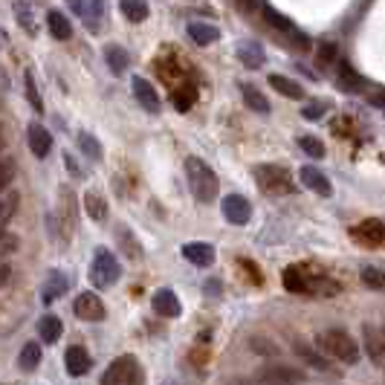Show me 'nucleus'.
<instances>
[{
    "instance_id": "1",
    "label": "nucleus",
    "mask_w": 385,
    "mask_h": 385,
    "mask_svg": "<svg viewBox=\"0 0 385 385\" xmlns=\"http://www.w3.org/2000/svg\"><path fill=\"white\" fill-rule=\"evenodd\" d=\"M185 180H188V188L200 203H212L220 191V183H217V174L203 163L200 156H188L185 159Z\"/></svg>"
},
{
    "instance_id": "2",
    "label": "nucleus",
    "mask_w": 385,
    "mask_h": 385,
    "mask_svg": "<svg viewBox=\"0 0 385 385\" xmlns=\"http://www.w3.org/2000/svg\"><path fill=\"white\" fill-rule=\"evenodd\" d=\"M316 345L322 347L328 357H333V360H339V362L354 365V362L360 360V342H357L354 336H350V333L339 331V328L318 333V336H316Z\"/></svg>"
},
{
    "instance_id": "3",
    "label": "nucleus",
    "mask_w": 385,
    "mask_h": 385,
    "mask_svg": "<svg viewBox=\"0 0 385 385\" xmlns=\"http://www.w3.org/2000/svg\"><path fill=\"white\" fill-rule=\"evenodd\" d=\"M255 180H258V188L264 195H293V177L281 166H258Z\"/></svg>"
},
{
    "instance_id": "4",
    "label": "nucleus",
    "mask_w": 385,
    "mask_h": 385,
    "mask_svg": "<svg viewBox=\"0 0 385 385\" xmlns=\"http://www.w3.org/2000/svg\"><path fill=\"white\" fill-rule=\"evenodd\" d=\"M119 275H122V267H119L113 252H99V255H96V261L90 267V278H93L96 287H113L119 281Z\"/></svg>"
},
{
    "instance_id": "5",
    "label": "nucleus",
    "mask_w": 385,
    "mask_h": 385,
    "mask_svg": "<svg viewBox=\"0 0 385 385\" xmlns=\"http://www.w3.org/2000/svg\"><path fill=\"white\" fill-rule=\"evenodd\" d=\"M142 379V371H139V362L134 357H119L105 374H102V382L105 385H131V382H139Z\"/></svg>"
},
{
    "instance_id": "6",
    "label": "nucleus",
    "mask_w": 385,
    "mask_h": 385,
    "mask_svg": "<svg viewBox=\"0 0 385 385\" xmlns=\"http://www.w3.org/2000/svg\"><path fill=\"white\" fill-rule=\"evenodd\" d=\"M76 316L81 318V322H102L105 318V301L96 296V293H81L73 304Z\"/></svg>"
},
{
    "instance_id": "7",
    "label": "nucleus",
    "mask_w": 385,
    "mask_h": 385,
    "mask_svg": "<svg viewBox=\"0 0 385 385\" xmlns=\"http://www.w3.org/2000/svg\"><path fill=\"white\" fill-rule=\"evenodd\" d=\"M67 4L81 21H87L90 29H99V21L105 18V0H67Z\"/></svg>"
},
{
    "instance_id": "8",
    "label": "nucleus",
    "mask_w": 385,
    "mask_h": 385,
    "mask_svg": "<svg viewBox=\"0 0 385 385\" xmlns=\"http://www.w3.org/2000/svg\"><path fill=\"white\" fill-rule=\"evenodd\" d=\"M252 214V206L246 197L241 195H229V197H223V217H226L229 223H235V226H243V223L249 220Z\"/></svg>"
},
{
    "instance_id": "9",
    "label": "nucleus",
    "mask_w": 385,
    "mask_h": 385,
    "mask_svg": "<svg viewBox=\"0 0 385 385\" xmlns=\"http://www.w3.org/2000/svg\"><path fill=\"white\" fill-rule=\"evenodd\" d=\"M299 180L304 183V188H310V191H316L318 197H331L333 195V185H331V180L318 171V168H313V166H304L301 171H299Z\"/></svg>"
},
{
    "instance_id": "10",
    "label": "nucleus",
    "mask_w": 385,
    "mask_h": 385,
    "mask_svg": "<svg viewBox=\"0 0 385 385\" xmlns=\"http://www.w3.org/2000/svg\"><path fill=\"white\" fill-rule=\"evenodd\" d=\"M26 142H29V151L35 154L38 159H44L50 151H52V137L47 127H41L38 122H32L29 125V131H26Z\"/></svg>"
},
{
    "instance_id": "11",
    "label": "nucleus",
    "mask_w": 385,
    "mask_h": 385,
    "mask_svg": "<svg viewBox=\"0 0 385 385\" xmlns=\"http://www.w3.org/2000/svg\"><path fill=\"white\" fill-rule=\"evenodd\" d=\"M154 310L159 313V316H163V318H177L180 316V299H177V293L174 290H168V287H163V290H156L154 293Z\"/></svg>"
},
{
    "instance_id": "12",
    "label": "nucleus",
    "mask_w": 385,
    "mask_h": 385,
    "mask_svg": "<svg viewBox=\"0 0 385 385\" xmlns=\"http://www.w3.org/2000/svg\"><path fill=\"white\" fill-rule=\"evenodd\" d=\"M134 96H137V102H139L148 113H156V110H159V96H156V90H154V84H151L148 79H142V76L134 79Z\"/></svg>"
},
{
    "instance_id": "13",
    "label": "nucleus",
    "mask_w": 385,
    "mask_h": 385,
    "mask_svg": "<svg viewBox=\"0 0 385 385\" xmlns=\"http://www.w3.org/2000/svg\"><path fill=\"white\" fill-rule=\"evenodd\" d=\"M64 362H67V371L73 374V377H81V374H87L90 371V354L81 347V345H70L67 347V354H64Z\"/></svg>"
},
{
    "instance_id": "14",
    "label": "nucleus",
    "mask_w": 385,
    "mask_h": 385,
    "mask_svg": "<svg viewBox=\"0 0 385 385\" xmlns=\"http://www.w3.org/2000/svg\"><path fill=\"white\" fill-rule=\"evenodd\" d=\"M183 255L191 261V264H197V267H212L214 264V246L212 243H185L183 246Z\"/></svg>"
},
{
    "instance_id": "15",
    "label": "nucleus",
    "mask_w": 385,
    "mask_h": 385,
    "mask_svg": "<svg viewBox=\"0 0 385 385\" xmlns=\"http://www.w3.org/2000/svg\"><path fill=\"white\" fill-rule=\"evenodd\" d=\"M261 382H304V374L296 368H287V365H270L258 374Z\"/></svg>"
},
{
    "instance_id": "16",
    "label": "nucleus",
    "mask_w": 385,
    "mask_h": 385,
    "mask_svg": "<svg viewBox=\"0 0 385 385\" xmlns=\"http://www.w3.org/2000/svg\"><path fill=\"white\" fill-rule=\"evenodd\" d=\"M241 96H243V102H246V108L249 110H255V113H261V116H267L272 108H270V99L267 96L255 87V84H241Z\"/></svg>"
},
{
    "instance_id": "17",
    "label": "nucleus",
    "mask_w": 385,
    "mask_h": 385,
    "mask_svg": "<svg viewBox=\"0 0 385 385\" xmlns=\"http://www.w3.org/2000/svg\"><path fill=\"white\" fill-rule=\"evenodd\" d=\"M365 350L377 365H385V333L377 328H365Z\"/></svg>"
},
{
    "instance_id": "18",
    "label": "nucleus",
    "mask_w": 385,
    "mask_h": 385,
    "mask_svg": "<svg viewBox=\"0 0 385 385\" xmlns=\"http://www.w3.org/2000/svg\"><path fill=\"white\" fill-rule=\"evenodd\" d=\"M188 38L200 44V47H209L220 38V29L212 26V23H203V21H195V23H188Z\"/></svg>"
},
{
    "instance_id": "19",
    "label": "nucleus",
    "mask_w": 385,
    "mask_h": 385,
    "mask_svg": "<svg viewBox=\"0 0 385 385\" xmlns=\"http://www.w3.org/2000/svg\"><path fill=\"white\" fill-rule=\"evenodd\" d=\"M336 81H339V87L347 90V93L362 90V76H360L354 67H350V64H345V61H336Z\"/></svg>"
},
{
    "instance_id": "20",
    "label": "nucleus",
    "mask_w": 385,
    "mask_h": 385,
    "mask_svg": "<svg viewBox=\"0 0 385 385\" xmlns=\"http://www.w3.org/2000/svg\"><path fill=\"white\" fill-rule=\"evenodd\" d=\"M238 58L246 64L249 70H258L264 64V47L255 44V41H241L238 44Z\"/></svg>"
},
{
    "instance_id": "21",
    "label": "nucleus",
    "mask_w": 385,
    "mask_h": 385,
    "mask_svg": "<svg viewBox=\"0 0 385 385\" xmlns=\"http://www.w3.org/2000/svg\"><path fill=\"white\" fill-rule=\"evenodd\" d=\"M105 61L113 76H122L127 70V64H131V55H127V50H122L119 44H108L105 47Z\"/></svg>"
},
{
    "instance_id": "22",
    "label": "nucleus",
    "mask_w": 385,
    "mask_h": 385,
    "mask_svg": "<svg viewBox=\"0 0 385 385\" xmlns=\"http://www.w3.org/2000/svg\"><path fill=\"white\" fill-rule=\"evenodd\" d=\"M47 23H50L52 38H58V41H70V38H73V23L64 18L58 9H52V12L47 15Z\"/></svg>"
},
{
    "instance_id": "23",
    "label": "nucleus",
    "mask_w": 385,
    "mask_h": 385,
    "mask_svg": "<svg viewBox=\"0 0 385 385\" xmlns=\"http://www.w3.org/2000/svg\"><path fill=\"white\" fill-rule=\"evenodd\" d=\"M264 18H267V23H272L275 29L287 32V35H296V38H299V47H307V38L301 35V32H296V26H293L290 21H287V18L281 15V12H275L272 6H267V9H264Z\"/></svg>"
},
{
    "instance_id": "24",
    "label": "nucleus",
    "mask_w": 385,
    "mask_h": 385,
    "mask_svg": "<svg viewBox=\"0 0 385 385\" xmlns=\"http://www.w3.org/2000/svg\"><path fill=\"white\" fill-rule=\"evenodd\" d=\"M81 203H84V212L90 214V220H96V223L108 220V203H105L102 195H96V191H87Z\"/></svg>"
},
{
    "instance_id": "25",
    "label": "nucleus",
    "mask_w": 385,
    "mask_h": 385,
    "mask_svg": "<svg viewBox=\"0 0 385 385\" xmlns=\"http://www.w3.org/2000/svg\"><path fill=\"white\" fill-rule=\"evenodd\" d=\"M61 333H64V325H61V318L58 316H44L41 322H38V336H41V342H58L61 339Z\"/></svg>"
},
{
    "instance_id": "26",
    "label": "nucleus",
    "mask_w": 385,
    "mask_h": 385,
    "mask_svg": "<svg viewBox=\"0 0 385 385\" xmlns=\"http://www.w3.org/2000/svg\"><path fill=\"white\" fill-rule=\"evenodd\" d=\"M119 9L131 23H142L148 18V0H119Z\"/></svg>"
},
{
    "instance_id": "27",
    "label": "nucleus",
    "mask_w": 385,
    "mask_h": 385,
    "mask_svg": "<svg viewBox=\"0 0 385 385\" xmlns=\"http://www.w3.org/2000/svg\"><path fill=\"white\" fill-rule=\"evenodd\" d=\"M18 365H21V371H35L41 365V345L26 342L23 350H21V357H18Z\"/></svg>"
},
{
    "instance_id": "28",
    "label": "nucleus",
    "mask_w": 385,
    "mask_h": 385,
    "mask_svg": "<svg viewBox=\"0 0 385 385\" xmlns=\"http://www.w3.org/2000/svg\"><path fill=\"white\" fill-rule=\"evenodd\" d=\"M354 235L362 238L365 243H379V241H385V226L379 220H365V223H360V229Z\"/></svg>"
},
{
    "instance_id": "29",
    "label": "nucleus",
    "mask_w": 385,
    "mask_h": 385,
    "mask_svg": "<svg viewBox=\"0 0 385 385\" xmlns=\"http://www.w3.org/2000/svg\"><path fill=\"white\" fill-rule=\"evenodd\" d=\"M70 290V281L67 275H61V272H52L50 281L44 284V301H55L61 293H67Z\"/></svg>"
},
{
    "instance_id": "30",
    "label": "nucleus",
    "mask_w": 385,
    "mask_h": 385,
    "mask_svg": "<svg viewBox=\"0 0 385 385\" xmlns=\"http://www.w3.org/2000/svg\"><path fill=\"white\" fill-rule=\"evenodd\" d=\"M270 84H272L281 96H287V99H304V90H301L293 79H287V76H270Z\"/></svg>"
},
{
    "instance_id": "31",
    "label": "nucleus",
    "mask_w": 385,
    "mask_h": 385,
    "mask_svg": "<svg viewBox=\"0 0 385 385\" xmlns=\"http://www.w3.org/2000/svg\"><path fill=\"white\" fill-rule=\"evenodd\" d=\"M316 61H318V67H331V64L339 61V50L333 41H325V44H318L316 50Z\"/></svg>"
},
{
    "instance_id": "32",
    "label": "nucleus",
    "mask_w": 385,
    "mask_h": 385,
    "mask_svg": "<svg viewBox=\"0 0 385 385\" xmlns=\"http://www.w3.org/2000/svg\"><path fill=\"white\" fill-rule=\"evenodd\" d=\"M15 209H18V195H15V191H9V195L0 191V226L9 223V217L15 214Z\"/></svg>"
},
{
    "instance_id": "33",
    "label": "nucleus",
    "mask_w": 385,
    "mask_h": 385,
    "mask_svg": "<svg viewBox=\"0 0 385 385\" xmlns=\"http://www.w3.org/2000/svg\"><path fill=\"white\" fill-rule=\"evenodd\" d=\"M79 148L90 159H102V145H99V139H96L93 134H79Z\"/></svg>"
},
{
    "instance_id": "34",
    "label": "nucleus",
    "mask_w": 385,
    "mask_h": 385,
    "mask_svg": "<svg viewBox=\"0 0 385 385\" xmlns=\"http://www.w3.org/2000/svg\"><path fill=\"white\" fill-rule=\"evenodd\" d=\"M284 287H287V290H296V293H307V290H310V284H307V281L301 278V272L293 270V267L284 272Z\"/></svg>"
},
{
    "instance_id": "35",
    "label": "nucleus",
    "mask_w": 385,
    "mask_h": 385,
    "mask_svg": "<svg viewBox=\"0 0 385 385\" xmlns=\"http://www.w3.org/2000/svg\"><path fill=\"white\" fill-rule=\"evenodd\" d=\"M299 145H301V151H304V154H310V156H316V159H322V156H325V142H322V139H316V137H301V139H299Z\"/></svg>"
},
{
    "instance_id": "36",
    "label": "nucleus",
    "mask_w": 385,
    "mask_h": 385,
    "mask_svg": "<svg viewBox=\"0 0 385 385\" xmlns=\"http://www.w3.org/2000/svg\"><path fill=\"white\" fill-rule=\"evenodd\" d=\"M23 81H26V99L32 102V108L44 110V102H41V96H38V87H35V79H32V73H26Z\"/></svg>"
},
{
    "instance_id": "37",
    "label": "nucleus",
    "mask_w": 385,
    "mask_h": 385,
    "mask_svg": "<svg viewBox=\"0 0 385 385\" xmlns=\"http://www.w3.org/2000/svg\"><path fill=\"white\" fill-rule=\"evenodd\" d=\"M15 15H18V23H21L26 32H35V23H32V12H29V6L23 4V0H18V4H15Z\"/></svg>"
},
{
    "instance_id": "38",
    "label": "nucleus",
    "mask_w": 385,
    "mask_h": 385,
    "mask_svg": "<svg viewBox=\"0 0 385 385\" xmlns=\"http://www.w3.org/2000/svg\"><path fill=\"white\" fill-rule=\"evenodd\" d=\"M12 177H15V166L9 163V159H0V191H6Z\"/></svg>"
},
{
    "instance_id": "39",
    "label": "nucleus",
    "mask_w": 385,
    "mask_h": 385,
    "mask_svg": "<svg viewBox=\"0 0 385 385\" xmlns=\"http://www.w3.org/2000/svg\"><path fill=\"white\" fill-rule=\"evenodd\" d=\"M362 281H365L368 287H385V272L368 267V270H362Z\"/></svg>"
},
{
    "instance_id": "40",
    "label": "nucleus",
    "mask_w": 385,
    "mask_h": 385,
    "mask_svg": "<svg viewBox=\"0 0 385 385\" xmlns=\"http://www.w3.org/2000/svg\"><path fill=\"white\" fill-rule=\"evenodd\" d=\"M191 99H195V90H191V87H188V90H177V93H174V108H177V110H185V108L191 105Z\"/></svg>"
},
{
    "instance_id": "41",
    "label": "nucleus",
    "mask_w": 385,
    "mask_h": 385,
    "mask_svg": "<svg viewBox=\"0 0 385 385\" xmlns=\"http://www.w3.org/2000/svg\"><path fill=\"white\" fill-rule=\"evenodd\" d=\"M325 108H328L325 102H318V105H307V108L301 110V116H304V119H310V122H313V119H322V116H325Z\"/></svg>"
},
{
    "instance_id": "42",
    "label": "nucleus",
    "mask_w": 385,
    "mask_h": 385,
    "mask_svg": "<svg viewBox=\"0 0 385 385\" xmlns=\"http://www.w3.org/2000/svg\"><path fill=\"white\" fill-rule=\"evenodd\" d=\"M299 354H301V357H304V360L310 362V365H316V368H322V371H328V368H331V365H328V362H325L322 357H316L313 350H307V347H299Z\"/></svg>"
},
{
    "instance_id": "43",
    "label": "nucleus",
    "mask_w": 385,
    "mask_h": 385,
    "mask_svg": "<svg viewBox=\"0 0 385 385\" xmlns=\"http://www.w3.org/2000/svg\"><path fill=\"white\" fill-rule=\"evenodd\" d=\"M15 249H18V238L0 232V255H9V252H15Z\"/></svg>"
},
{
    "instance_id": "44",
    "label": "nucleus",
    "mask_w": 385,
    "mask_h": 385,
    "mask_svg": "<svg viewBox=\"0 0 385 385\" xmlns=\"http://www.w3.org/2000/svg\"><path fill=\"white\" fill-rule=\"evenodd\" d=\"M252 347H255V350H261V354H278V347H275V345H261V339H255V342H252Z\"/></svg>"
},
{
    "instance_id": "45",
    "label": "nucleus",
    "mask_w": 385,
    "mask_h": 385,
    "mask_svg": "<svg viewBox=\"0 0 385 385\" xmlns=\"http://www.w3.org/2000/svg\"><path fill=\"white\" fill-rule=\"evenodd\" d=\"M235 4H238L241 12H252L255 9V0H235Z\"/></svg>"
},
{
    "instance_id": "46",
    "label": "nucleus",
    "mask_w": 385,
    "mask_h": 385,
    "mask_svg": "<svg viewBox=\"0 0 385 385\" xmlns=\"http://www.w3.org/2000/svg\"><path fill=\"white\" fill-rule=\"evenodd\" d=\"M9 272H12V270H9V264H0V287H4V284L9 281Z\"/></svg>"
},
{
    "instance_id": "47",
    "label": "nucleus",
    "mask_w": 385,
    "mask_h": 385,
    "mask_svg": "<svg viewBox=\"0 0 385 385\" xmlns=\"http://www.w3.org/2000/svg\"><path fill=\"white\" fill-rule=\"evenodd\" d=\"M0 145H4V131H0Z\"/></svg>"
},
{
    "instance_id": "48",
    "label": "nucleus",
    "mask_w": 385,
    "mask_h": 385,
    "mask_svg": "<svg viewBox=\"0 0 385 385\" xmlns=\"http://www.w3.org/2000/svg\"><path fill=\"white\" fill-rule=\"evenodd\" d=\"M0 38H4V35H0Z\"/></svg>"
}]
</instances>
